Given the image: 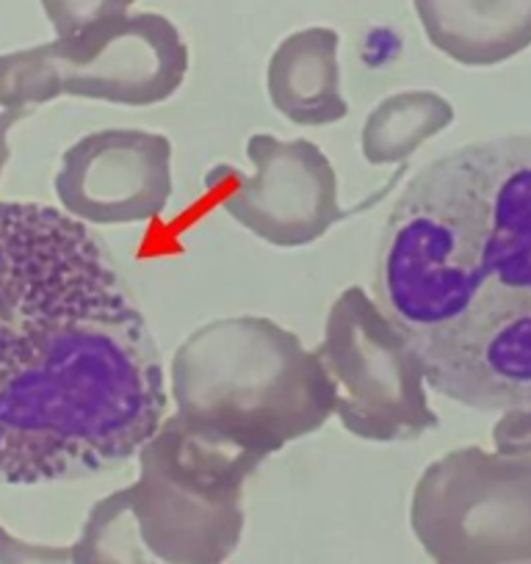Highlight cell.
I'll return each mask as SVG.
<instances>
[{
  "mask_svg": "<svg viewBox=\"0 0 531 564\" xmlns=\"http://www.w3.org/2000/svg\"><path fill=\"white\" fill-rule=\"evenodd\" d=\"M166 415L159 340L100 238L0 203V485L124 468Z\"/></svg>",
  "mask_w": 531,
  "mask_h": 564,
  "instance_id": "1",
  "label": "cell"
},
{
  "mask_svg": "<svg viewBox=\"0 0 531 564\" xmlns=\"http://www.w3.org/2000/svg\"><path fill=\"white\" fill-rule=\"evenodd\" d=\"M373 289L435 393L531 406V133L430 161L390 208Z\"/></svg>",
  "mask_w": 531,
  "mask_h": 564,
  "instance_id": "2",
  "label": "cell"
},
{
  "mask_svg": "<svg viewBox=\"0 0 531 564\" xmlns=\"http://www.w3.org/2000/svg\"><path fill=\"white\" fill-rule=\"evenodd\" d=\"M170 399L177 415L260 459L335 415L316 351L266 316L214 318L194 329L172 357Z\"/></svg>",
  "mask_w": 531,
  "mask_h": 564,
  "instance_id": "3",
  "label": "cell"
},
{
  "mask_svg": "<svg viewBox=\"0 0 531 564\" xmlns=\"http://www.w3.org/2000/svg\"><path fill=\"white\" fill-rule=\"evenodd\" d=\"M124 487L144 547L164 564H225L243 536V487L263 459L188 417H164Z\"/></svg>",
  "mask_w": 531,
  "mask_h": 564,
  "instance_id": "4",
  "label": "cell"
},
{
  "mask_svg": "<svg viewBox=\"0 0 531 564\" xmlns=\"http://www.w3.org/2000/svg\"><path fill=\"white\" fill-rule=\"evenodd\" d=\"M188 75V45L170 18L137 12L67 40L0 56V106L84 97L124 108L161 106Z\"/></svg>",
  "mask_w": 531,
  "mask_h": 564,
  "instance_id": "5",
  "label": "cell"
},
{
  "mask_svg": "<svg viewBox=\"0 0 531 564\" xmlns=\"http://www.w3.org/2000/svg\"><path fill=\"white\" fill-rule=\"evenodd\" d=\"M313 351L333 384L335 417L351 437L410 443L437 430L419 351L366 289L340 291Z\"/></svg>",
  "mask_w": 531,
  "mask_h": 564,
  "instance_id": "6",
  "label": "cell"
},
{
  "mask_svg": "<svg viewBox=\"0 0 531 564\" xmlns=\"http://www.w3.org/2000/svg\"><path fill=\"white\" fill-rule=\"evenodd\" d=\"M410 525L435 564H531V454L446 452L415 481Z\"/></svg>",
  "mask_w": 531,
  "mask_h": 564,
  "instance_id": "7",
  "label": "cell"
},
{
  "mask_svg": "<svg viewBox=\"0 0 531 564\" xmlns=\"http://www.w3.org/2000/svg\"><path fill=\"white\" fill-rule=\"evenodd\" d=\"M252 175L227 192L232 221L280 249L316 243L346 219L338 197V172L316 141L254 133L247 139Z\"/></svg>",
  "mask_w": 531,
  "mask_h": 564,
  "instance_id": "8",
  "label": "cell"
},
{
  "mask_svg": "<svg viewBox=\"0 0 531 564\" xmlns=\"http://www.w3.org/2000/svg\"><path fill=\"white\" fill-rule=\"evenodd\" d=\"M58 205L84 225H142L172 199L170 135L142 128H106L80 135L58 161Z\"/></svg>",
  "mask_w": 531,
  "mask_h": 564,
  "instance_id": "9",
  "label": "cell"
},
{
  "mask_svg": "<svg viewBox=\"0 0 531 564\" xmlns=\"http://www.w3.org/2000/svg\"><path fill=\"white\" fill-rule=\"evenodd\" d=\"M338 31L313 25L285 36L266 67V95L274 111L300 128H327L349 113L340 91Z\"/></svg>",
  "mask_w": 531,
  "mask_h": 564,
  "instance_id": "10",
  "label": "cell"
},
{
  "mask_svg": "<svg viewBox=\"0 0 531 564\" xmlns=\"http://www.w3.org/2000/svg\"><path fill=\"white\" fill-rule=\"evenodd\" d=\"M435 51L463 67H496L531 47V0H413Z\"/></svg>",
  "mask_w": 531,
  "mask_h": 564,
  "instance_id": "11",
  "label": "cell"
},
{
  "mask_svg": "<svg viewBox=\"0 0 531 564\" xmlns=\"http://www.w3.org/2000/svg\"><path fill=\"white\" fill-rule=\"evenodd\" d=\"M0 564H164L144 547L122 490L100 498L73 545H40L0 525Z\"/></svg>",
  "mask_w": 531,
  "mask_h": 564,
  "instance_id": "12",
  "label": "cell"
},
{
  "mask_svg": "<svg viewBox=\"0 0 531 564\" xmlns=\"http://www.w3.org/2000/svg\"><path fill=\"white\" fill-rule=\"evenodd\" d=\"M452 100L432 89H404L382 97L360 130L362 159L371 166H393L413 159L426 141L452 128Z\"/></svg>",
  "mask_w": 531,
  "mask_h": 564,
  "instance_id": "13",
  "label": "cell"
},
{
  "mask_svg": "<svg viewBox=\"0 0 531 564\" xmlns=\"http://www.w3.org/2000/svg\"><path fill=\"white\" fill-rule=\"evenodd\" d=\"M47 23L56 31V40L97 29L102 23L130 14L137 0H40Z\"/></svg>",
  "mask_w": 531,
  "mask_h": 564,
  "instance_id": "14",
  "label": "cell"
},
{
  "mask_svg": "<svg viewBox=\"0 0 531 564\" xmlns=\"http://www.w3.org/2000/svg\"><path fill=\"white\" fill-rule=\"evenodd\" d=\"M492 446L501 454H531V406L507 410L492 426Z\"/></svg>",
  "mask_w": 531,
  "mask_h": 564,
  "instance_id": "15",
  "label": "cell"
},
{
  "mask_svg": "<svg viewBox=\"0 0 531 564\" xmlns=\"http://www.w3.org/2000/svg\"><path fill=\"white\" fill-rule=\"evenodd\" d=\"M31 113V108H3L0 111V177H3V170H7L9 159H12V148H9V133L18 122H23Z\"/></svg>",
  "mask_w": 531,
  "mask_h": 564,
  "instance_id": "16",
  "label": "cell"
}]
</instances>
